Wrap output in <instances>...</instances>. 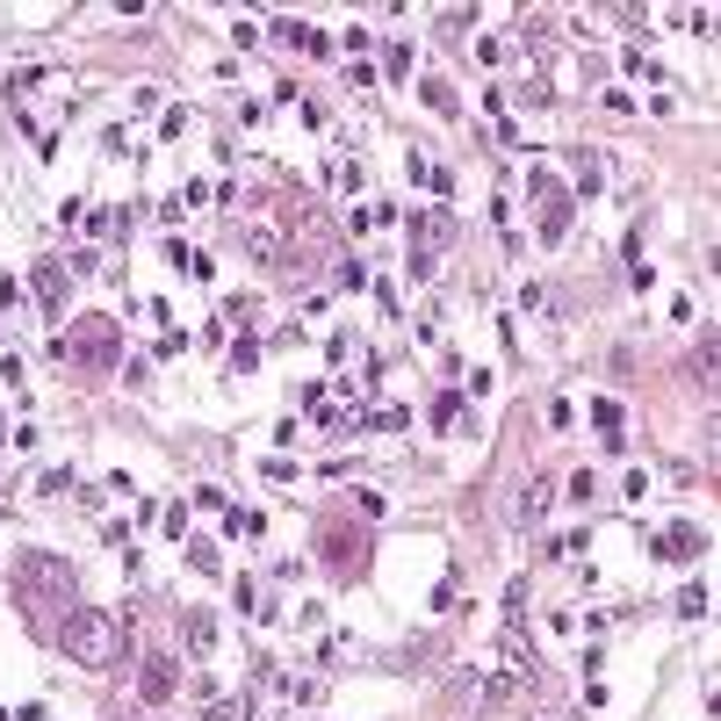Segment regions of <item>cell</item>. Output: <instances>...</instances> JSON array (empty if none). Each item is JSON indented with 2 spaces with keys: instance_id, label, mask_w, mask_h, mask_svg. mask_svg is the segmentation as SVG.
<instances>
[{
  "instance_id": "6da1fadb",
  "label": "cell",
  "mask_w": 721,
  "mask_h": 721,
  "mask_svg": "<svg viewBox=\"0 0 721 721\" xmlns=\"http://www.w3.org/2000/svg\"><path fill=\"white\" fill-rule=\"evenodd\" d=\"M58 650H66L72 664H87V671H116L123 664V628L102 614V606H72V614L58 620Z\"/></svg>"
},
{
  "instance_id": "7a4b0ae2",
  "label": "cell",
  "mask_w": 721,
  "mask_h": 721,
  "mask_svg": "<svg viewBox=\"0 0 721 721\" xmlns=\"http://www.w3.org/2000/svg\"><path fill=\"white\" fill-rule=\"evenodd\" d=\"M58 360H80V368H116V318H80L72 332H58Z\"/></svg>"
},
{
  "instance_id": "3957f363",
  "label": "cell",
  "mask_w": 721,
  "mask_h": 721,
  "mask_svg": "<svg viewBox=\"0 0 721 721\" xmlns=\"http://www.w3.org/2000/svg\"><path fill=\"white\" fill-rule=\"evenodd\" d=\"M318 556H325V570L360 577V570H368V534H360V527H325V534H318Z\"/></svg>"
},
{
  "instance_id": "277c9868",
  "label": "cell",
  "mask_w": 721,
  "mask_h": 721,
  "mask_svg": "<svg viewBox=\"0 0 721 721\" xmlns=\"http://www.w3.org/2000/svg\"><path fill=\"white\" fill-rule=\"evenodd\" d=\"M173 686H181L173 656H167V650H152V656H145V671H138V693H145V700H173Z\"/></svg>"
},
{
  "instance_id": "5b68a950",
  "label": "cell",
  "mask_w": 721,
  "mask_h": 721,
  "mask_svg": "<svg viewBox=\"0 0 721 721\" xmlns=\"http://www.w3.org/2000/svg\"><path fill=\"white\" fill-rule=\"evenodd\" d=\"M549 505H556V483H549V477H534V483H527V499H513V519H519V527H541V519H549Z\"/></svg>"
},
{
  "instance_id": "8992f818",
  "label": "cell",
  "mask_w": 721,
  "mask_h": 721,
  "mask_svg": "<svg viewBox=\"0 0 721 721\" xmlns=\"http://www.w3.org/2000/svg\"><path fill=\"white\" fill-rule=\"evenodd\" d=\"M700 549H707V534H700V527H671L664 541H656V556H664V563H693Z\"/></svg>"
},
{
  "instance_id": "52a82bcc",
  "label": "cell",
  "mask_w": 721,
  "mask_h": 721,
  "mask_svg": "<svg viewBox=\"0 0 721 721\" xmlns=\"http://www.w3.org/2000/svg\"><path fill=\"white\" fill-rule=\"evenodd\" d=\"M455 239V217H447V209H426V217H419V253L426 260H440V245Z\"/></svg>"
},
{
  "instance_id": "ba28073f",
  "label": "cell",
  "mask_w": 721,
  "mask_h": 721,
  "mask_svg": "<svg viewBox=\"0 0 721 721\" xmlns=\"http://www.w3.org/2000/svg\"><path fill=\"white\" fill-rule=\"evenodd\" d=\"M181 636H188V650H195V656H209V650H217V620H209L203 606H195V614L181 620Z\"/></svg>"
},
{
  "instance_id": "9c48e42d",
  "label": "cell",
  "mask_w": 721,
  "mask_h": 721,
  "mask_svg": "<svg viewBox=\"0 0 721 721\" xmlns=\"http://www.w3.org/2000/svg\"><path fill=\"white\" fill-rule=\"evenodd\" d=\"M36 296H44V310H52V318H58V310H66V275H58V267H52V260H44V267H36Z\"/></svg>"
},
{
  "instance_id": "30bf717a",
  "label": "cell",
  "mask_w": 721,
  "mask_h": 721,
  "mask_svg": "<svg viewBox=\"0 0 721 721\" xmlns=\"http://www.w3.org/2000/svg\"><path fill=\"white\" fill-rule=\"evenodd\" d=\"M22 570H30V584H52V592H72V570H66V563H52V556H30Z\"/></svg>"
},
{
  "instance_id": "8fae6325",
  "label": "cell",
  "mask_w": 721,
  "mask_h": 721,
  "mask_svg": "<svg viewBox=\"0 0 721 721\" xmlns=\"http://www.w3.org/2000/svg\"><path fill=\"white\" fill-rule=\"evenodd\" d=\"M592 426H606V440H614V433L628 426V412H620L614 397H599V404H592Z\"/></svg>"
},
{
  "instance_id": "7c38bea8",
  "label": "cell",
  "mask_w": 721,
  "mask_h": 721,
  "mask_svg": "<svg viewBox=\"0 0 721 721\" xmlns=\"http://www.w3.org/2000/svg\"><path fill=\"white\" fill-rule=\"evenodd\" d=\"M570 173H577V188H584V195L599 188V159H592V152H570Z\"/></svg>"
},
{
  "instance_id": "4fadbf2b",
  "label": "cell",
  "mask_w": 721,
  "mask_h": 721,
  "mask_svg": "<svg viewBox=\"0 0 721 721\" xmlns=\"http://www.w3.org/2000/svg\"><path fill=\"white\" fill-rule=\"evenodd\" d=\"M678 614H686V620L707 614V592H700V584H686V592H678Z\"/></svg>"
},
{
  "instance_id": "5bb4252c",
  "label": "cell",
  "mask_w": 721,
  "mask_h": 721,
  "mask_svg": "<svg viewBox=\"0 0 721 721\" xmlns=\"http://www.w3.org/2000/svg\"><path fill=\"white\" fill-rule=\"evenodd\" d=\"M188 563H195V570H224V556L209 549V541H195V549H188Z\"/></svg>"
},
{
  "instance_id": "9a60e30c",
  "label": "cell",
  "mask_w": 721,
  "mask_h": 721,
  "mask_svg": "<svg viewBox=\"0 0 721 721\" xmlns=\"http://www.w3.org/2000/svg\"><path fill=\"white\" fill-rule=\"evenodd\" d=\"M203 721H245V700H231V707H224V700H217V707H209V714H203Z\"/></svg>"
}]
</instances>
